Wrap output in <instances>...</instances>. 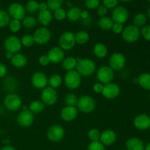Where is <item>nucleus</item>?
<instances>
[{"mask_svg": "<svg viewBox=\"0 0 150 150\" xmlns=\"http://www.w3.org/2000/svg\"><path fill=\"white\" fill-rule=\"evenodd\" d=\"M123 29H124V26L123 24L120 23H115L114 22V24H113L112 28H111V30L113 31V32L115 34H122Z\"/></svg>", "mask_w": 150, "mask_h": 150, "instance_id": "nucleus-48", "label": "nucleus"}, {"mask_svg": "<svg viewBox=\"0 0 150 150\" xmlns=\"http://www.w3.org/2000/svg\"><path fill=\"white\" fill-rule=\"evenodd\" d=\"M117 141V134L112 130H105L100 133L99 142L103 146H109L114 144Z\"/></svg>", "mask_w": 150, "mask_h": 150, "instance_id": "nucleus-20", "label": "nucleus"}, {"mask_svg": "<svg viewBox=\"0 0 150 150\" xmlns=\"http://www.w3.org/2000/svg\"><path fill=\"white\" fill-rule=\"evenodd\" d=\"M76 65H77V60H76V58L73 57H66L62 62V67L67 72L74 70Z\"/></svg>", "mask_w": 150, "mask_h": 150, "instance_id": "nucleus-26", "label": "nucleus"}, {"mask_svg": "<svg viewBox=\"0 0 150 150\" xmlns=\"http://www.w3.org/2000/svg\"><path fill=\"white\" fill-rule=\"evenodd\" d=\"M114 78V71L109 66H102L97 72V79L103 85L112 82Z\"/></svg>", "mask_w": 150, "mask_h": 150, "instance_id": "nucleus-10", "label": "nucleus"}, {"mask_svg": "<svg viewBox=\"0 0 150 150\" xmlns=\"http://www.w3.org/2000/svg\"><path fill=\"white\" fill-rule=\"evenodd\" d=\"M129 18V12L124 6H117L113 10L111 19L115 23L123 24L127 21Z\"/></svg>", "mask_w": 150, "mask_h": 150, "instance_id": "nucleus-15", "label": "nucleus"}, {"mask_svg": "<svg viewBox=\"0 0 150 150\" xmlns=\"http://www.w3.org/2000/svg\"><path fill=\"white\" fill-rule=\"evenodd\" d=\"M45 104L42 102L41 100H34L29 104V110L33 114H40L45 109Z\"/></svg>", "mask_w": 150, "mask_h": 150, "instance_id": "nucleus-27", "label": "nucleus"}, {"mask_svg": "<svg viewBox=\"0 0 150 150\" xmlns=\"http://www.w3.org/2000/svg\"><path fill=\"white\" fill-rule=\"evenodd\" d=\"M3 86L6 90L12 93L11 92L14 91L17 87V81L13 78H7L3 82Z\"/></svg>", "mask_w": 150, "mask_h": 150, "instance_id": "nucleus-34", "label": "nucleus"}, {"mask_svg": "<svg viewBox=\"0 0 150 150\" xmlns=\"http://www.w3.org/2000/svg\"><path fill=\"white\" fill-rule=\"evenodd\" d=\"M134 127L139 130H146L150 127V117L146 114L136 116L133 120Z\"/></svg>", "mask_w": 150, "mask_h": 150, "instance_id": "nucleus-18", "label": "nucleus"}, {"mask_svg": "<svg viewBox=\"0 0 150 150\" xmlns=\"http://www.w3.org/2000/svg\"><path fill=\"white\" fill-rule=\"evenodd\" d=\"M50 62L52 63H59L64 59V52L59 47L54 46L48 51V55Z\"/></svg>", "mask_w": 150, "mask_h": 150, "instance_id": "nucleus-21", "label": "nucleus"}, {"mask_svg": "<svg viewBox=\"0 0 150 150\" xmlns=\"http://www.w3.org/2000/svg\"><path fill=\"white\" fill-rule=\"evenodd\" d=\"M96 13L100 17H103V16H105V15L108 13V9L105 7L103 4H100L98 7V8L96 9Z\"/></svg>", "mask_w": 150, "mask_h": 150, "instance_id": "nucleus-50", "label": "nucleus"}, {"mask_svg": "<svg viewBox=\"0 0 150 150\" xmlns=\"http://www.w3.org/2000/svg\"><path fill=\"white\" fill-rule=\"evenodd\" d=\"M5 57H6V59H7L11 60V59L13 58V54H12V53H10V52H6Z\"/></svg>", "mask_w": 150, "mask_h": 150, "instance_id": "nucleus-56", "label": "nucleus"}, {"mask_svg": "<svg viewBox=\"0 0 150 150\" xmlns=\"http://www.w3.org/2000/svg\"><path fill=\"white\" fill-rule=\"evenodd\" d=\"M148 16H149V18H150V7L149 8V10H148Z\"/></svg>", "mask_w": 150, "mask_h": 150, "instance_id": "nucleus-60", "label": "nucleus"}, {"mask_svg": "<svg viewBox=\"0 0 150 150\" xmlns=\"http://www.w3.org/2000/svg\"><path fill=\"white\" fill-rule=\"evenodd\" d=\"M7 73V67L3 63L0 62V79L5 77Z\"/></svg>", "mask_w": 150, "mask_h": 150, "instance_id": "nucleus-52", "label": "nucleus"}, {"mask_svg": "<svg viewBox=\"0 0 150 150\" xmlns=\"http://www.w3.org/2000/svg\"><path fill=\"white\" fill-rule=\"evenodd\" d=\"M0 150H16L13 146H10V145H5L4 146H3L2 148H1Z\"/></svg>", "mask_w": 150, "mask_h": 150, "instance_id": "nucleus-55", "label": "nucleus"}, {"mask_svg": "<svg viewBox=\"0 0 150 150\" xmlns=\"http://www.w3.org/2000/svg\"><path fill=\"white\" fill-rule=\"evenodd\" d=\"M35 120V114H32L29 110L22 111L17 117V122L23 127H29L32 125Z\"/></svg>", "mask_w": 150, "mask_h": 150, "instance_id": "nucleus-17", "label": "nucleus"}, {"mask_svg": "<svg viewBox=\"0 0 150 150\" xmlns=\"http://www.w3.org/2000/svg\"><path fill=\"white\" fill-rule=\"evenodd\" d=\"M102 3L107 9H114L118 6L119 1L117 0H103Z\"/></svg>", "mask_w": 150, "mask_h": 150, "instance_id": "nucleus-45", "label": "nucleus"}, {"mask_svg": "<svg viewBox=\"0 0 150 150\" xmlns=\"http://www.w3.org/2000/svg\"><path fill=\"white\" fill-rule=\"evenodd\" d=\"M144 150H150V142H149V143H148L145 146Z\"/></svg>", "mask_w": 150, "mask_h": 150, "instance_id": "nucleus-58", "label": "nucleus"}, {"mask_svg": "<svg viewBox=\"0 0 150 150\" xmlns=\"http://www.w3.org/2000/svg\"><path fill=\"white\" fill-rule=\"evenodd\" d=\"M53 15L49 10H42L39 11L38 14V21L43 26L46 27L47 26L50 25L53 21Z\"/></svg>", "mask_w": 150, "mask_h": 150, "instance_id": "nucleus-23", "label": "nucleus"}, {"mask_svg": "<svg viewBox=\"0 0 150 150\" xmlns=\"http://www.w3.org/2000/svg\"><path fill=\"white\" fill-rule=\"evenodd\" d=\"M48 79L42 72H35L31 77V83L35 88L38 89H43L47 87Z\"/></svg>", "mask_w": 150, "mask_h": 150, "instance_id": "nucleus-16", "label": "nucleus"}, {"mask_svg": "<svg viewBox=\"0 0 150 150\" xmlns=\"http://www.w3.org/2000/svg\"><path fill=\"white\" fill-rule=\"evenodd\" d=\"M4 105L8 111H18L22 106V100L18 95L14 92L8 93L4 98Z\"/></svg>", "mask_w": 150, "mask_h": 150, "instance_id": "nucleus-3", "label": "nucleus"}, {"mask_svg": "<svg viewBox=\"0 0 150 150\" xmlns=\"http://www.w3.org/2000/svg\"><path fill=\"white\" fill-rule=\"evenodd\" d=\"M38 20L32 16H25L24 18L22 20V23L23 27L28 29H32L36 26Z\"/></svg>", "mask_w": 150, "mask_h": 150, "instance_id": "nucleus-33", "label": "nucleus"}, {"mask_svg": "<svg viewBox=\"0 0 150 150\" xmlns=\"http://www.w3.org/2000/svg\"><path fill=\"white\" fill-rule=\"evenodd\" d=\"M100 132L96 128H92L89 130V133H88V138L91 142H99L100 138Z\"/></svg>", "mask_w": 150, "mask_h": 150, "instance_id": "nucleus-42", "label": "nucleus"}, {"mask_svg": "<svg viewBox=\"0 0 150 150\" xmlns=\"http://www.w3.org/2000/svg\"><path fill=\"white\" fill-rule=\"evenodd\" d=\"M121 92L120 86L117 83L111 82L104 85L102 92V95L108 100H113L117 98Z\"/></svg>", "mask_w": 150, "mask_h": 150, "instance_id": "nucleus-14", "label": "nucleus"}, {"mask_svg": "<svg viewBox=\"0 0 150 150\" xmlns=\"http://www.w3.org/2000/svg\"><path fill=\"white\" fill-rule=\"evenodd\" d=\"M21 42L23 46L26 47V48L32 47L35 43L33 35H30V34H26L23 35L21 39Z\"/></svg>", "mask_w": 150, "mask_h": 150, "instance_id": "nucleus-37", "label": "nucleus"}, {"mask_svg": "<svg viewBox=\"0 0 150 150\" xmlns=\"http://www.w3.org/2000/svg\"><path fill=\"white\" fill-rule=\"evenodd\" d=\"M94 55L99 59L105 58L108 54V48L106 45L101 42H98L94 45L93 48Z\"/></svg>", "mask_w": 150, "mask_h": 150, "instance_id": "nucleus-25", "label": "nucleus"}, {"mask_svg": "<svg viewBox=\"0 0 150 150\" xmlns=\"http://www.w3.org/2000/svg\"><path fill=\"white\" fill-rule=\"evenodd\" d=\"M99 5V0H86V1H85V6H86L88 9H90V10L97 9Z\"/></svg>", "mask_w": 150, "mask_h": 150, "instance_id": "nucleus-46", "label": "nucleus"}, {"mask_svg": "<svg viewBox=\"0 0 150 150\" xmlns=\"http://www.w3.org/2000/svg\"><path fill=\"white\" fill-rule=\"evenodd\" d=\"M77 65L76 71L79 73L81 76L89 77L95 73L96 70V64L95 62L89 58H76Z\"/></svg>", "mask_w": 150, "mask_h": 150, "instance_id": "nucleus-1", "label": "nucleus"}, {"mask_svg": "<svg viewBox=\"0 0 150 150\" xmlns=\"http://www.w3.org/2000/svg\"><path fill=\"white\" fill-rule=\"evenodd\" d=\"M4 47L7 52L15 54L18 53L22 48L21 40L14 35L7 37L4 42Z\"/></svg>", "mask_w": 150, "mask_h": 150, "instance_id": "nucleus-13", "label": "nucleus"}, {"mask_svg": "<svg viewBox=\"0 0 150 150\" xmlns=\"http://www.w3.org/2000/svg\"><path fill=\"white\" fill-rule=\"evenodd\" d=\"M141 35V30L139 28L134 25H129L124 28L122 32V39L125 42L129 43H133L136 42L139 39Z\"/></svg>", "mask_w": 150, "mask_h": 150, "instance_id": "nucleus-6", "label": "nucleus"}, {"mask_svg": "<svg viewBox=\"0 0 150 150\" xmlns=\"http://www.w3.org/2000/svg\"><path fill=\"white\" fill-rule=\"evenodd\" d=\"M11 63L14 67H18V68H21L26 66L27 64V58L26 56L21 53H17V54H13V58L11 59Z\"/></svg>", "mask_w": 150, "mask_h": 150, "instance_id": "nucleus-24", "label": "nucleus"}, {"mask_svg": "<svg viewBox=\"0 0 150 150\" xmlns=\"http://www.w3.org/2000/svg\"><path fill=\"white\" fill-rule=\"evenodd\" d=\"M40 97L41 101L45 104V105L48 106L55 105L58 100V94L57 90L50 86H47L42 89Z\"/></svg>", "mask_w": 150, "mask_h": 150, "instance_id": "nucleus-7", "label": "nucleus"}, {"mask_svg": "<svg viewBox=\"0 0 150 150\" xmlns=\"http://www.w3.org/2000/svg\"><path fill=\"white\" fill-rule=\"evenodd\" d=\"M76 44L75 33L72 32H64L59 38V47L63 51H70L73 49Z\"/></svg>", "mask_w": 150, "mask_h": 150, "instance_id": "nucleus-4", "label": "nucleus"}, {"mask_svg": "<svg viewBox=\"0 0 150 150\" xmlns=\"http://www.w3.org/2000/svg\"><path fill=\"white\" fill-rule=\"evenodd\" d=\"M77 109L84 114L93 112L96 108V101L89 95H83L78 99Z\"/></svg>", "mask_w": 150, "mask_h": 150, "instance_id": "nucleus-2", "label": "nucleus"}, {"mask_svg": "<svg viewBox=\"0 0 150 150\" xmlns=\"http://www.w3.org/2000/svg\"><path fill=\"white\" fill-rule=\"evenodd\" d=\"M65 131L62 126L59 125H53L47 131V139L51 142H59L64 138Z\"/></svg>", "mask_w": 150, "mask_h": 150, "instance_id": "nucleus-8", "label": "nucleus"}, {"mask_svg": "<svg viewBox=\"0 0 150 150\" xmlns=\"http://www.w3.org/2000/svg\"><path fill=\"white\" fill-rule=\"evenodd\" d=\"M149 4H150V0H149Z\"/></svg>", "mask_w": 150, "mask_h": 150, "instance_id": "nucleus-62", "label": "nucleus"}, {"mask_svg": "<svg viewBox=\"0 0 150 150\" xmlns=\"http://www.w3.org/2000/svg\"><path fill=\"white\" fill-rule=\"evenodd\" d=\"M47 6H48V10L50 11H55L58 9L61 8L62 5L63 4V1L62 0H48L46 1Z\"/></svg>", "mask_w": 150, "mask_h": 150, "instance_id": "nucleus-40", "label": "nucleus"}, {"mask_svg": "<svg viewBox=\"0 0 150 150\" xmlns=\"http://www.w3.org/2000/svg\"><path fill=\"white\" fill-rule=\"evenodd\" d=\"M8 26L9 28H10V30L13 33H17V32H18L20 31L22 24L21 21L16 20V19H12V20H10Z\"/></svg>", "mask_w": 150, "mask_h": 150, "instance_id": "nucleus-41", "label": "nucleus"}, {"mask_svg": "<svg viewBox=\"0 0 150 150\" xmlns=\"http://www.w3.org/2000/svg\"><path fill=\"white\" fill-rule=\"evenodd\" d=\"M64 82L69 89H76L80 86L81 83V76L75 70L68 71L64 76Z\"/></svg>", "mask_w": 150, "mask_h": 150, "instance_id": "nucleus-5", "label": "nucleus"}, {"mask_svg": "<svg viewBox=\"0 0 150 150\" xmlns=\"http://www.w3.org/2000/svg\"><path fill=\"white\" fill-rule=\"evenodd\" d=\"M138 83L145 90H150V73H144L139 76Z\"/></svg>", "mask_w": 150, "mask_h": 150, "instance_id": "nucleus-28", "label": "nucleus"}, {"mask_svg": "<svg viewBox=\"0 0 150 150\" xmlns=\"http://www.w3.org/2000/svg\"><path fill=\"white\" fill-rule=\"evenodd\" d=\"M89 13L86 10H83L81 11V18H82L83 19H86L87 18H89Z\"/></svg>", "mask_w": 150, "mask_h": 150, "instance_id": "nucleus-54", "label": "nucleus"}, {"mask_svg": "<svg viewBox=\"0 0 150 150\" xmlns=\"http://www.w3.org/2000/svg\"><path fill=\"white\" fill-rule=\"evenodd\" d=\"M21 108H22V111H27V110H29V106L26 105H22Z\"/></svg>", "mask_w": 150, "mask_h": 150, "instance_id": "nucleus-57", "label": "nucleus"}, {"mask_svg": "<svg viewBox=\"0 0 150 150\" xmlns=\"http://www.w3.org/2000/svg\"><path fill=\"white\" fill-rule=\"evenodd\" d=\"M141 34L146 40L150 41V25L144 26L141 30Z\"/></svg>", "mask_w": 150, "mask_h": 150, "instance_id": "nucleus-47", "label": "nucleus"}, {"mask_svg": "<svg viewBox=\"0 0 150 150\" xmlns=\"http://www.w3.org/2000/svg\"><path fill=\"white\" fill-rule=\"evenodd\" d=\"M149 100H150V94H149Z\"/></svg>", "mask_w": 150, "mask_h": 150, "instance_id": "nucleus-63", "label": "nucleus"}, {"mask_svg": "<svg viewBox=\"0 0 150 150\" xmlns=\"http://www.w3.org/2000/svg\"><path fill=\"white\" fill-rule=\"evenodd\" d=\"M7 13H8L10 17L13 18V19L21 21L26 16V11L25 10V7L21 4L18 2H13L9 5Z\"/></svg>", "mask_w": 150, "mask_h": 150, "instance_id": "nucleus-12", "label": "nucleus"}, {"mask_svg": "<svg viewBox=\"0 0 150 150\" xmlns=\"http://www.w3.org/2000/svg\"><path fill=\"white\" fill-rule=\"evenodd\" d=\"M78 99L79 98L75 94L69 92V93L66 94L65 97H64V103L67 106H76L77 105Z\"/></svg>", "mask_w": 150, "mask_h": 150, "instance_id": "nucleus-36", "label": "nucleus"}, {"mask_svg": "<svg viewBox=\"0 0 150 150\" xmlns=\"http://www.w3.org/2000/svg\"><path fill=\"white\" fill-rule=\"evenodd\" d=\"M38 62H39L41 66H43V67L48 66L51 63L49 58H48V57L47 55L40 56L39 57V59H38Z\"/></svg>", "mask_w": 150, "mask_h": 150, "instance_id": "nucleus-49", "label": "nucleus"}, {"mask_svg": "<svg viewBox=\"0 0 150 150\" xmlns=\"http://www.w3.org/2000/svg\"><path fill=\"white\" fill-rule=\"evenodd\" d=\"M81 10L78 7H70L67 12V18L70 21H77L81 18Z\"/></svg>", "mask_w": 150, "mask_h": 150, "instance_id": "nucleus-30", "label": "nucleus"}, {"mask_svg": "<svg viewBox=\"0 0 150 150\" xmlns=\"http://www.w3.org/2000/svg\"><path fill=\"white\" fill-rule=\"evenodd\" d=\"M53 17L56 20L61 21L64 20L67 18V12L61 7V8L58 9V10H55L54 12V16H53Z\"/></svg>", "mask_w": 150, "mask_h": 150, "instance_id": "nucleus-43", "label": "nucleus"}, {"mask_svg": "<svg viewBox=\"0 0 150 150\" xmlns=\"http://www.w3.org/2000/svg\"><path fill=\"white\" fill-rule=\"evenodd\" d=\"M62 83V78L59 74H53L48 79V84L50 87L56 89L59 87Z\"/></svg>", "mask_w": 150, "mask_h": 150, "instance_id": "nucleus-32", "label": "nucleus"}, {"mask_svg": "<svg viewBox=\"0 0 150 150\" xmlns=\"http://www.w3.org/2000/svg\"><path fill=\"white\" fill-rule=\"evenodd\" d=\"M133 83H138V79H134V80H133Z\"/></svg>", "mask_w": 150, "mask_h": 150, "instance_id": "nucleus-59", "label": "nucleus"}, {"mask_svg": "<svg viewBox=\"0 0 150 150\" xmlns=\"http://www.w3.org/2000/svg\"><path fill=\"white\" fill-rule=\"evenodd\" d=\"M78 116V109L76 106H64L60 111L61 119L64 122H72Z\"/></svg>", "mask_w": 150, "mask_h": 150, "instance_id": "nucleus-19", "label": "nucleus"}, {"mask_svg": "<svg viewBox=\"0 0 150 150\" xmlns=\"http://www.w3.org/2000/svg\"><path fill=\"white\" fill-rule=\"evenodd\" d=\"M103 87H104V85L103 84V83L98 82V83H95L92 88H93V91L95 92V93L101 94L103 92Z\"/></svg>", "mask_w": 150, "mask_h": 150, "instance_id": "nucleus-51", "label": "nucleus"}, {"mask_svg": "<svg viewBox=\"0 0 150 150\" xmlns=\"http://www.w3.org/2000/svg\"><path fill=\"white\" fill-rule=\"evenodd\" d=\"M75 39L76 43L83 45L89 40V35L86 31H79L75 34Z\"/></svg>", "mask_w": 150, "mask_h": 150, "instance_id": "nucleus-31", "label": "nucleus"}, {"mask_svg": "<svg viewBox=\"0 0 150 150\" xmlns=\"http://www.w3.org/2000/svg\"><path fill=\"white\" fill-rule=\"evenodd\" d=\"M120 150H127V149H120Z\"/></svg>", "mask_w": 150, "mask_h": 150, "instance_id": "nucleus-61", "label": "nucleus"}, {"mask_svg": "<svg viewBox=\"0 0 150 150\" xmlns=\"http://www.w3.org/2000/svg\"><path fill=\"white\" fill-rule=\"evenodd\" d=\"M146 20H147V18H146V15L144 14V13H138L136 16H134V18H133V25L136 26H137L138 28L146 25Z\"/></svg>", "mask_w": 150, "mask_h": 150, "instance_id": "nucleus-35", "label": "nucleus"}, {"mask_svg": "<svg viewBox=\"0 0 150 150\" xmlns=\"http://www.w3.org/2000/svg\"><path fill=\"white\" fill-rule=\"evenodd\" d=\"M25 10L29 13H35L39 10V3L36 1H29L26 3Z\"/></svg>", "mask_w": 150, "mask_h": 150, "instance_id": "nucleus-39", "label": "nucleus"}, {"mask_svg": "<svg viewBox=\"0 0 150 150\" xmlns=\"http://www.w3.org/2000/svg\"><path fill=\"white\" fill-rule=\"evenodd\" d=\"M10 21V17L8 13L4 10H0V28L8 26Z\"/></svg>", "mask_w": 150, "mask_h": 150, "instance_id": "nucleus-38", "label": "nucleus"}, {"mask_svg": "<svg viewBox=\"0 0 150 150\" xmlns=\"http://www.w3.org/2000/svg\"><path fill=\"white\" fill-rule=\"evenodd\" d=\"M98 26L101 28L102 29L105 31L111 30L113 24H114V21L111 19V18L108 17V16H103V17L100 18L98 20Z\"/></svg>", "mask_w": 150, "mask_h": 150, "instance_id": "nucleus-29", "label": "nucleus"}, {"mask_svg": "<svg viewBox=\"0 0 150 150\" xmlns=\"http://www.w3.org/2000/svg\"><path fill=\"white\" fill-rule=\"evenodd\" d=\"M87 150H105V146L100 142H90L87 147Z\"/></svg>", "mask_w": 150, "mask_h": 150, "instance_id": "nucleus-44", "label": "nucleus"}, {"mask_svg": "<svg viewBox=\"0 0 150 150\" xmlns=\"http://www.w3.org/2000/svg\"><path fill=\"white\" fill-rule=\"evenodd\" d=\"M127 150H144L145 145L143 141L136 137H132L126 142Z\"/></svg>", "mask_w": 150, "mask_h": 150, "instance_id": "nucleus-22", "label": "nucleus"}, {"mask_svg": "<svg viewBox=\"0 0 150 150\" xmlns=\"http://www.w3.org/2000/svg\"><path fill=\"white\" fill-rule=\"evenodd\" d=\"M39 10H40V11L48 10V6H47L46 2L40 3V4H39Z\"/></svg>", "mask_w": 150, "mask_h": 150, "instance_id": "nucleus-53", "label": "nucleus"}, {"mask_svg": "<svg viewBox=\"0 0 150 150\" xmlns=\"http://www.w3.org/2000/svg\"><path fill=\"white\" fill-rule=\"evenodd\" d=\"M108 64L114 71H119L122 70L125 66L126 58L122 53L115 52L110 56Z\"/></svg>", "mask_w": 150, "mask_h": 150, "instance_id": "nucleus-9", "label": "nucleus"}, {"mask_svg": "<svg viewBox=\"0 0 150 150\" xmlns=\"http://www.w3.org/2000/svg\"><path fill=\"white\" fill-rule=\"evenodd\" d=\"M35 43L38 45H45L50 41L51 38V34L49 29L45 26L38 28L35 31L33 35Z\"/></svg>", "mask_w": 150, "mask_h": 150, "instance_id": "nucleus-11", "label": "nucleus"}]
</instances>
